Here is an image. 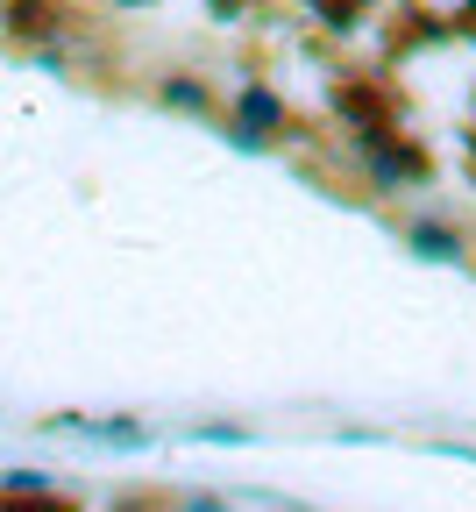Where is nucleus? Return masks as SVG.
I'll return each instance as SVG.
<instances>
[{"label": "nucleus", "instance_id": "1", "mask_svg": "<svg viewBox=\"0 0 476 512\" xmlns=\"http://www.w3.org/2000/svg\"><path fill=\"white\" fill-rule=\"evenodd\" d=\"M8 512H79V505H72V498H43V491H15Z\"/></svg>", "mask_w": 476, "mask_h": 512}]
</instances>
